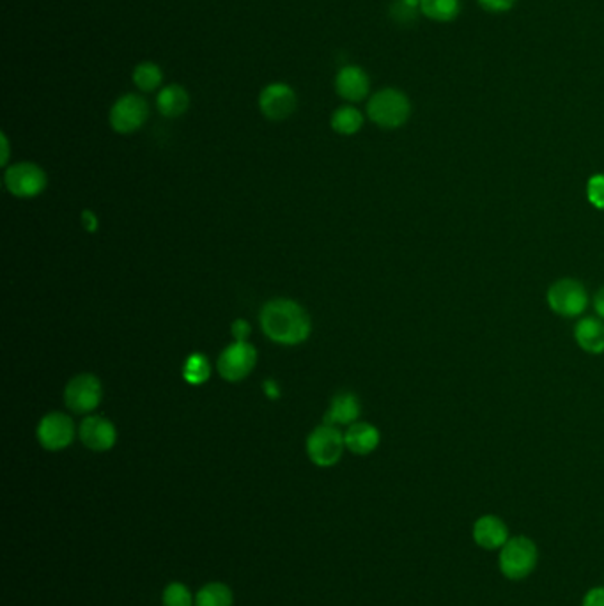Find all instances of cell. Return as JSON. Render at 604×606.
<instances>
[{
  "instance_id": "obj_5",
  "label": "cell",
  "mask_w": 604,
  "mask_h": 606,
  "mask_svg": "<svg viewBox=\"0 0 604 606\" xmlns=\"http://www.w3.org/2000/svg\"><path fill=\"white\" fill-rule=\"evenodd\" d=\"M103 399L102 381L91 374L82 372L71 378L64 388L66 408L76 415H87L94 412Z\"/></svg>"
},
{
  "instance_id": "obj_17",
  "label": "cell",
  "mask_w": 604,
  "mask_h": 606,
  "mask_svg": "<svg viewBox=\"0 0 604 606\" xmlns=\"http://www.w3.org/2000/svg\"><path fill=\"white\" fill-rule=\"evenodd\" d=\"M190 107V94L180 84H169L156 94V109L167 120L182 118Z\"/></svg>"
},
{
  "instance_id": "obj_23",
  "label": "cell",
  "mask_w": 604,
  "mask_h": 606,
  "mask_svg": "<svg viewBox=\"0 0 604 606\" xmlns=\"http://www.w3.org/2000/svg\"><path fill=\"white\" fill-rule=\"evenodd\" d=\"M211 376V364L206 355L191 353L182 364V378L188 385H202Z\"/></svg>"
},
{
  "instance_id": "obj_4",
  "label": "cell",
  "mask_w": 604,
  "mask_h": 606,
  "mask_svg": "<svg viewBox=\"0 0 604 606\" xmlns=\"http://www.w3.org/2000/svg\"><path fill=\"white\" fill-rule=\"evenodd\" d=\"M498 562L500 571L509 580H523L534 571L537 564V546L525 536L511 538L500 548Z\"/></svg>"
},
{
  "instance_id": "obj_21",
  "label": "cell",
  "mask_w": 604,
  "mask_h": 606,
  "mask_svg": "<svg viewBox=\"0 0 604 606\" xmlns=\"http://www.w3.org/2000/svg\"><path fill=\"white\" fill-rule=\"evenodd\" d=\"M421 13L425 18L449 23L454 22L461 13V0H421Z\"/></svg>"
},
{
  "instance_id": "obj_13",
  "label": "cell",
  "mask_w": 604,
  "mask_h": 606,
  "mask_svg": "<svg viewBox=\"0 0 604 606\" xmlns=\"http://www.w3.org/2000/svg\"><path fill=\"white\" fill-rule=\"evenodd\" d=\"M369 91L370 78L360 66H344L335 75V93L348 103H360L369 96Z\"/></svg>"
},
{
  "instance_id": "obj_6",
  "label": "cell",
  "mask_w": 604,
  "mask_h": 606,
  "mask_svg": "<svg viewBox=\"0 0 604 606\" xmlns=\"http://www.w3.org/2000/svg\"><path fill=\"white\" fill-rule=\"evenodd\" d=\"M4 184L11 195L20 199H32L45 192L49 178L40 165L32 162H20L5 169Z\"/></svg>"
},
{
  "instance_id": "obj_1",
  "label": "cell",
  "mask_w": 604,
  "mask_h": 606,
  "mask_svg": "<svg viewBox=\"0 0 604 606\" xmlns=\"http://www.w3.org/2000/svg\"><path fill=\"white\" fill-rule=\"evenodd\" d=\"M259 323L264 335L282 346L302 344L312 332L308 312L300 303L289 299H275L264 303Z\"/></svg>"
},
{
  "instance_id": "obj_2",
  "label": "cell",
  "mask_w": 604,
  "mask_h": 606,
  "mask_svg": "<svg viewBox=\"0 0 604 606\" xmlns=\"http://www.w3.org/2000/svg\"><path fill=\"white\" fill-rule=\"evenodd\" d=\"M367 116L383 129H397L412 116L410 98L395 87H385L369 98Z\"/></svg>"
},
{
  "instance_id": "obj_24",
  "label": "cell",
  "mask_w": 604,
  "mask_h": 606,
  "mask_svg": "<svg viewBox=\"0 0 604 606\" xmlns=\"http://www.w3.org/2000/svg\"><path fill=\"white\" fill-rule=\"evenodd\" d=\"M164 606H191L195 603L188 587L180 582H174L165 587L164 591Z\"/></svg>"
},
{
  "instance_id": "obj_28",
  "label": "cell",
  "mask_w": 604,
  "mask_h": 606,
  "mask_svg": "<svg viewBox=\"0 0 604 606\" xmlns=\"http://www.w3.org/2000/svg\"><path fill=\"white\" fill-rule=\"evenodd\" d=\"M582 606H604L603 587H598V589L589 591L587 596H585V600H583V605Z\"/></svg>"
},
{
  "instance_id": "obj_8",
  "label": "cell",
  "mask_w": 604,
  "mask_h": 606,
  "mask_svg": "<svg viewBox=\"0 0 604 606\" xmlns=\"http://www.w3.org/2000/svg\"><path fill=\"white\" fill-rule=\"evenodd\" d=\"M149 118V105L140 94H122L121 98L116 100L109 112V122L111 128L116 133L121 135H129L140 129Z\"/></svg>"
},
{
  "instance_id": "obj_15",
  "label": "cell",
  "mask_w": 604,
  "mask_h": 606,
  "mask_svg": "<svg viewBox=\"0 0 604 606\" xmlns=\"http://www.w3.org/2000/svg\"><path fill=\"white\" fill-rule=\"evenodd\" d=\"M474 539L485 549H500L509 541V530L498 516H483L475 521Z\"/></svg>"
},
{
  "instance_id": "obj_12",
  "label": "cell",
  "mask_w": 604,
  "mask_h": 606,
  "mask_svg": "<svg viewBox=\"0 0 604 606\" xmlns=\"http://www.w3.org/2000/svg\"><path fill=\"white\" fill-rule=\"evenodd\" d=\"M78 436L89 450L107 452L118 441V429L102 415H89L80 423Z\"/></svg>"
},
{
  "instance_id": "obj_10",
  "label": "cell",
  "mask_w": 604,
  "mask_h": 606,
  "mask_svg": "<svg viewBox=\"0 0 604 606\" xmlns=\"http://www.w3.org/2000/svg\"><path fill=\"white\" fill-rule=\"evenodd\" d=\"M257 364V352L248 343L235 341L229 344L218 357L217 369L218 374L231 383L244 379Z\"/></svg>"
},
{
  "instance_id": "obj_18",
  "label": "cell",
  "mask_w": 604,
  "mask_h": 606,
  "mask_svg": "<svg viewBox=\"0 0 604 606\" xmlns=\"http://www.w3.org/2000/svg\"><path fill=\"white\" fill-rule=\"evenodd\" d=\"M574 337L578 346L591 353L601 355L604 353V321L598 317H583L578 321L574 328Z\"/></svg>"
},
{
  "instance_id": "obj_16",
  "label": "cell",
  "mask_w": 604,
  "mask_h": 606,
  "mask_svg": "<svg viewBox=\"0 0 604 606\" xmlns=\"http://www.w3.org/2000/svg\"><path fill=\"white\" fill-rule=\"evenodd\" d=\"M379 440L381 436L378 427L369 423H355L344 432L346 449L357 456H367L374 452L379 445Z\"/></svg>"
},
{
  "instance_id": "obj_27",
  "label": "cell",
  "mask_w": 604,
  "mask_h": 606,
  "mask_svg": "<svg viewBox=\"0 0 604 606\" xmlns=\"http://www.w3.org/2000/svg\"><path fill=\"white\" fill-rule=\"evenodd\" d=\"M231 332H233V337L235 341L238 343H248V337H250V332H252V326L246 319H236L231 326Z\"/></svg>"
},
{
  "instance_id": "obj_9",
  "label": "cell",
  "mask_w": 604,
  "mask_h": 606,
  "mask_svg": "<svg viewBox=\"0 0 604 606\" xmlns=\"http://www.w3.org/2000/svg\"><path fill=\"white\" fill-rule=\"evenodd\" d=\"M298 107V96L289 84H268L259 94V111L270 121L289 120Z\"/></svg>"
},
{
  "instance_id": "obj_32",
  "label": "cell",
  "mask_w": 604,
  "mask_h": 606,
  "mask_svg": "<svg viewBox=\"0 0 604 606\" xmlns=\"http://www.w3.org/2000/svg\"><path fill=\"white\" fill-rule=\"evenodd\" d=\"M0 138H2V162L0 164L7 165V160H9V140H7L5 133H2Z\"/></svg>"
},
{
  "instance_id": "obj_31",
  "label": "cell",
  "mask_w": 604,
  "mask_h": 606,
  "mask_svg": "<svg viewBox=\"0 0 604 606\" xmlns=\"http://www.w3.org/2000/svg\"><path fill=\"white\" fill-rule=\"evenodd\" d=\"M594 307H596V312L598 316L601 317L604 321V288H601L594 299Z\"/></svg>"
},
{
  "instance_id": "obj_3",
  "label": "cell",
  "mask_w": 604,
  "mask_h": 606,
  "mask_svg": "<svg viewBox=\"0 0 604 606\" xmlns=\"http://www.w3.org/2000/svg\"><path fill=\"white\" fill-rule=\"evenodd\" d=\"M346 449L344 434L339 431L337 425H317L306 438V456L308 459L321 467L328 468L341 461Z\"/></svg>"
},
{
  "instance_id": "obj_14",
  "label": "cell",
  "mask_w": 604,
  "mask_h": 606,
  "mask_svg": "<svg viewBox=\"0 0 604 606\" xmlns=\"http://www.w3.org/2000/svg\"><path fill=\"white\" fill-rule=\"evenodd\" d=\"M362 414V405L359 396H355L353 392H339L332 397L330 406L324 414V424L330 425H351L359 421Z\"/></svg>"
},
{
  "instance_id": "obj_29",
  "label": "cell",
  "mask_w": 604,
  "mask_h": 606,
  "mask_svg": "<svg viewBox=\"0 0 604 606\" xmlns=\"http://www.w3.org/2000/svg\"><path fill=\"white\" fill-rule=\"evenodd\" d=\"M82 224H84V227H85V231H89V233H94L96 229H98V217L91 211V209H85L84 213H82Z\"/></svg>"
},
{
  "instance_id": "obj_30",
  "label": "cell",
  "mask_w": 604,
  "mask_h": 606,
  "mask_svg": "<svg viewBox=\"0 0 604 606\" xmlns=\"http://www.w3.org/2000/svg\"><path fill=\"white\" fill-rule=\"evenodd\" d=\"M262 388H264V394H266V397L270 401H275V399L280 397V388H279V385H277L275 379H266L262 383Z\"/></svg>"
},
{
  "instance_id": "obj_19",
  "label": "cell",
  "mask_w": 604,
  "mask_h": 606,
  "mask_svg": "<svg viewBox=\"0 0 604 606\" xmlns=\"http://www.w3.org/2000/svg\"><path fill=\"white\" fill-rule=\"evenodd\" d=\"M330 124H332V129L335 133L344 135V137H351V135H355L362 129L363 114L353 105H342V107L333 111L332 118H330Z\"/></svg>"
},
{
  "instance_id": "obj_11",
  "label": "cell",
  "mask_w": 604,
  "mask_h": 606,
  "mask_svg": "<svg viewBox=\"0 0 604 606\" xmlns=\"http://www.w3.org/2000/svg\"><path fill=\"white\" fill-rule=\"evenodd\" d=\"M75 434L76 429L73 419L61 412L47 414L36 429L40 445L50 452H59L67 449L73 443Z\"/></svg>"
},
{
  "instance_id": "obj_26",
  "label": "cell",
  "mask_w": 604,
  "mask_h": 606,
  "mask_svg": "<svg viewBox=\"0 0 604 606\" xmlns=\"http://www.w3.org/2000/svg\"><path fill=\"white\" fill-rule=\"evenodd\" d=\"M479 5L483 7L484 11L493 13V14H502L507 13L514 7L516 0H477Z\"/></svg>"
},
{
  "instance_id": "obj_7",
  "label": "cell",
  "mask_w": 604,
  "mask_h": 606,
  "mask_svg": "<svg viewBox=\"0 0 604 606\" xmlns=\"http://www.w3.org/2000/svg\"><path fill=\"white\" fill-rule=\"evenodd\" d=\"M547 305L558 316L576 317L587 310L589 293L582 282L574 279H562L547 290Z\"/></svg>"
},
{
  "instance_id": "obj_25",
  "label": "cell",
  "mask_w": 604,
  "mask_h": 606,
  "mask_svg": "<svg viewBox=\"0 0 604 606\" xmlns=\"http://www.w3.org/2000/svg\"><path fill=\"white\" fill-rule=\"evenodd\" d=\"M587 197L594 208L604 211V174H596L589 180Z\"/></svg>"
},
{
  "instance_id": "obj_22",
  "label": "cell",
  "mask_w": 604,
  "mask_h": 606,
  "mask_svg": "<svg viewBox=\"0 0 604 606\" xmlns=\"http://www.w3.org/2000/svg\"><path fill=\"white\" fill-rule=\"evenodd\" d=\"M233 591L218 582L204 585L195 596V606H233Z\"/></svg>"
},
{
  "instance_id": "obj_20",
  "label": "cell",
  "mask_w": 604,
  "mask_h": 606,
  "mask_svg": "<svg viewBox=\"0 0 604 606\" xmlns=\"http://www.w3.org/2000/svg\"><path fill=\"white\" fill-rule=\"evenodd\" d=\"M133 84L140 93H155L162 89L164 84V71L155 62H140L133 69Z\"/></svg>"
}]
</instances>
